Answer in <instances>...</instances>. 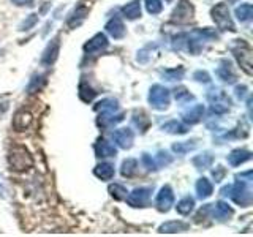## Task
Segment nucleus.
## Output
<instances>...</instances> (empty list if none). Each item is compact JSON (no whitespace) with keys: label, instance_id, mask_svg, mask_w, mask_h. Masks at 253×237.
<instances>
[{"label":"nucleus","instance_id":"f257e3e1","mask_svg":"<svg viewBox=\"0 0 253 237\" xmlns=\"http://www.w3.org/2000/svg\"><path fill=\"white\" fill-rule=\"evenodd\" d=\"M8 163H10L13 171L24 172L34 166V158L24 146H14L8 155Z\"/></svg>","mask_w":253,"mask_h":237},{"label":"nucleus","instance_id":"f03ea898","mask_svg":"<svg viewBox=\"0 0 253 237\" xmlns=\"http://www.w3.org/2000/svg\"><path fill=\"white\" fill-rule=\"evenodd\" d=\"M228 195L237 205H241V207H249V205L252 204V199H253L249 182H245L242 179L234 182V185L229 187Z\"/></svg>","mask_w":253,"mask_h":237},{"label":"nucleus","instance_id":"7ed1b4c3","mask_svg":"<svg viewBox=\"0 0 253 237\" xmlns=\"http://www.w3.org/2000/svg\"><path fill=\"white\" fill-rule=\"evenodd\" d=\"M231 51L234 54L236 60L239 62L241 68L247 75H252V47L244 40H236V43L231 46Z\"/></svg>","mask_w":253,"mask_h":237},{"label":"nucleus","instance_id":"20e7f679","mask_svg":"<svg viewBox=\"0 0 253 237\" xmlns=\"http://www.w3.org/2000/svg\"><path fill=\"white\" fill-rule=\"evenodd\" d=\"M149 103L150 106L154 109L158 111H163L169 106L171 103V92L166 89L165 85L162 84H155L150 87V92H149Z\"/></svg>","mask_w":253,"mask_h":237},{"label":"nucleus","instance_id":"39448f33","mask_svg":"<svg viewBox=\"0 0 253 237\" xmlns=\"http://www.w3.org/2000/svg\"><path fill=\"white\" fill-rule=\"evenodd\" d=\"M212 19L215 21L217 27L220 30H229V32H236V26L233 22L231 14H229V8L226 3H217L212 8Z\"/></svg>","mask_w":253,"mask_h":237},{"label":"nucleus","instance_id":"423d86ee","mask_svg":"<svg viewBox=\"0 0 253 237\" xmlns=\"http://www.w3.org/2000/svg\"><path fill=\"white\" fill-rule=\"evenodd\" d=\"M150 195H152V188L150 187H139L134 188L130 195H126L125 199L130 207H144L150 199Z\"/></svg>","mask_w":253,"mask_h":237},{"label":"nucleus","instance_id":"0eeeda50","mask_svg":"<svg viewBox=\"0 0 253 237\" xmlns=\"http://www.w3.org/2000/svg\"><path fill=\"white\" fill-rule=\"evenodd\" d=\"M193 14H195V8L193 5L188 2V0H180L177 3V6L174 8V11L171 14V19L177 24H185L190 22L193 19Z\"/></svg>","mask_w":253,"mask_h":237},{"label":"nucleus","instance_id":"6e6552de","mask_svg":"<svg viewBox=\"0 0 253 237\" xmlns=\"http://www.w3.org/2000/svg\"><path fill=\"white\" fill-rule=\"evenodd\" d=\"M208 98L212 105V113L215 114H226L229 111V98L225 92L221 90H211L208 93Z\"/></svg>","mask_w":253,"mask_h":237},{"label":"nucleus","instance_id":"1a4fd4ad","mask_svg":"<svg viewBox=\"0 0 253 237\" xmlns=\"http://www.w3.org/2000/svg\"><path fill=\"white\" fill-rule=\"evenodd\" d=\"M108 44H109L108 37L105 34H97L84 44V52L87 55H95V54H98L101 51H105L108 47Z\"/></svg>","mask_w":253,"mask_h":237},{"label":"nucleus","instance_id":"9d476101","mask_svg":"<svg viewBox=\"0 0 253 237\" xmlns=\"http://www.w3.org/2000/svg\"><path fill=\"white\" fill-rule=\"evenodd\" d=\"M113 141L114 144L121 149H131L133 141H134V133L131 128H119L113 133Z\"/></svg>","mask_w":253,"mask_h":237},{"label":"nucleus","instance_id":"9b49d317","mask_svg":"<svg viewBox=\"0 0 253 237\" xmlns=\"http://www.w3.org/2000/svg\"><path fill=\"white\" fill-rule=\"evenodd\" d=\"M174 204V193L169 185H165L160 193L157 195V199H155V205L157 209L160 212H168L171 209V205Z\"/></svg>","mask_w":253,"mask_h":237},{"label":"nucleus","instance_id":"f8f14e48","mask_svg":"<svg viewBox=\"0 0 253 237\" xmlns=\"http://www.w3.org/2000/svg\"><path fill=\"white\" fill-rule=\"evenodd\" d=\"M59 51H60V38L55 37L54 40H51V43L46 46V49L42 55V63L44 67H51L52 63L57 60L59 57Z\"/></svg>","mask_w":253,"mask_h":237},{"label":"nucleus","instance_id":"ddd939ff","mask_svg":"<svg viewBox=\"0 0 253 237\" xmlns=\"http://www.w3.org/2000/svg\"><path fill=\"white\" fill-rule=\"evenodd\" d=\"M87 14H89V8H87V6H84V5L76 6L75 10H73V13H71V14L68 16L67 26H68L70 29H76V27H79V26H81V24L85 21Z\"/></svg>","mask_w":253,"mask_h":237},{"label":"nucleus","instance_id":"4468645a","mask_svg":"<svg viewBox=\"0 0 253 237\" xmlns=\"http://www.w3.org/2000/svg\"><path fill=\"white\" fill-rule=\"evenodd\" d=\"M95 154L100 158H111L117 155V147L106 139H98L97 144H95Z\"/></svg>","mask_w":253,"mask_h":237},{"label":"nucleus","instance_id":"2eb2a0df","mask_svg":"<svg viewBox=\"0 0 253 237\" xmlns=\"http://www.w3.org/2000/svg\"><path fill=\"white\" fill-rule=\"evenodd\" d=\"M32 120H34V117L29 113V111H18V113L14 114L13 117V126L16 131H26L29 126L32 125Z\"/></svg>","mask_w":253,"mask_h":237},{"label":"nucleus","instance_id":"dca6fc26","mask_svg":"<svg viewBox=\"0 0 253 237\" xmlns=\"http://www.w3.org/2000/svg\"><path fill=\"white\" fill-rule=\"evenodd\" d=\"M106 32L108 34L113 37L114 40H121L125 37V26H124V22L121 18H111L108 22H106V26H105Z\"/></svg>","mask_w":253,"mask_h":237},{"label":"nucleus","instance_id":"f3484780","mask_svg":"<svg viewBox=\"0 0 253 237\" xmlns=\"http://www.w3.org/2000/svg\"><path fill=\"white\" fill-rule=\"evenodd\" d=\"M213 205V209H212V215H213V218H217V220H220V221H225V220H229L233 217V213H234V210H233V207L229 205L228 202H225V201H218L217 204H212Z\"/></svg>","mask_w":253,"mask_h":237},{"label":"nucleus","instance_id":"a211bd4d","mask_svg":"<svg viewBox=\"0 0 253 237\" xmlns=\"http://www.w3.org/2000/svg\"><path fill=\"white\" fill-rule=\"evenodd\" d=\"M204 116V106L203 105H193L190 109H187L184 114H182V120L187 125H195L203 118Z\"/></svg>","mask_w":253,"mask_h":237},{"label":"nucleus","instance_id":"6ab92c4d","mask_svg":"<svg viewBox=\"0 0 253 237\" xmlns=\"http://www.w3.org/2000/svg\"><path fill=\"white\" fill-rule=\"evenodd\" d=\"M249 160H252V152L245 149H236L228 155V163L231 166H241Z\"/></svg>","mask_w":253,"mask_h":237},{"label":"nucleus","instance_id":"aec40b11","mask_svg":"<svg viewBox=\"0 0 253 237\" xmlns=\"http://www.w3.org/2000/svg\"><path fill=\"white\" fill-rule=\"evenodd\" d=\"M217 75L223 82L233 84L236 81V73L233 71L231 62H228V60H221L220 62V68L217 70Z\"/></svg>","mask_w":253,"mask_h":237},{"label":"nucleus","instance_id":"412c9836","mask_svg":"<svg viewBox=\"0 0 253 237\" xmlns=\"http://www.w3.org/2000/svg\"><path fill=\"white\" fill-rule=\"evenodd\" d=\"M124 120V114L122 113H113V114H98L97 118V125L101 128H109V126H114L119 122Z\"/></svg>","mask_w":253,"mask_h":237},{"label":"nucleus","instance_id":"4be33fe9","mask_svg":"<svg viewBox=\"0 0 253 237\" xmlns=\"http://www.w3.org/2000/svg\"><path fill=\"white\" fill-rule=\"evenodd\" d=\"M122 14H124V18H126L128 21H134L141 18V0H131L130 3L122 6Z\"/></svg>","mask_w":253,"mask_h":237},{"label":"nucleus","instance_id":"5701e85b","mask_svg":"<svg viewBox=\"0 0 253 237\" xmlns=\"http://www.w3.org/2000/svg\"><path fill=\"white\" fill-rule=\"evenodd\" d=\"M95 111L98 114H113L119 113V103L114 98H105L95 105Z\"/></svg>","mask_w":253,"mask_h":237},{"label":"nucleus","instance_id":"b1692460","mask_svg":"<svg viewBox=\"0 0 253 237\" xmlns=\"http://www.w3.org/2000/svg\"><path fill=\"white\" fill-rule=\"evenodd\" d=\"M188 229V225L184 221H168V223H163L158 228V233L162 234H174V233H184Z\"/></svg>","mask_w":253,"mask_h":237},{"label":"nucleus","instance_id":"393cba45","mask_svg":"<svg viewBox=\"0 0 253 237\" xmlns=\"http://www.w3.org/2000/svg\"><path fill=\"white\" fill-rule=\"evenodd\" d=\"M93 174L101 180H111L114 177L116 171H114V166L111 163H100V164L95 166Z\"/></svg>","mask_w":253,"mask_h":237},{"label":"nucleus","instance_id":"a878e982","mask_svg":"<svg viewBox=\"0 0 253 237\" xmlns=\"http://www.w3.org/2000/svg\"><path fill=\"white\" fill-rule=\"evenodd\" d=\"M196 193H198V198H201V199H208V198L213 193V185L211 184V180L206 177H201L196 182Z\"/></svg>","mask_w":253,"mask_h":237},{"label":"nucleus","instance_id":"bb28decb","mask_svg":"<svg viewBox=\"0 0 253 237\" xmlns=\"http://www.w3.org/2000/svg\"><path fill=\"white\" fill-rule=\"evenodd\" d=\"M162 128H163V131L171 133V134H185L188 131V125L177 122V120H169V122H166Z\"/></svg>","mask_w":253,"mask_h":237},{"label":"nucleus","instance_id":"cd10ccee","mask_svg":"<svg viewBox=\"0 0 253 237\" xmlns=\"http://www.w3.org/2000/svg\"><path fill=\"white\" fill-rule=\"evenodd\" d=\"M236 18L241 22H249L253 18V6L252 3H242L241 6L236 8Z\"/></svg>","mask_w":253,"mask_h":237},{"label":"nucleus","instance_id":"c85d7f7f","mask_svg":"<svg viewBox=\"0 0 253 237\" xmlns=\"http://www.w3.org/2000/svg\"><path fill=\"white\" fill-rule=\"evenodd\" d=\"M193 207H195V199L192 196H185L177 202L176 210L180 213V215H190V212L193 210Z\"/></svg>","mask_w":253,"mask_h":237},{"label":"nucleus","instance_id":"c756f323","mask_svg":"<svg viewBox=\"0 0 253 237\" xmlns=\"http://www.w3.org/2000/svg\"><path fill=\"white\" fill-rule=\"evenodd\" d=\"M212 161H213V157L209 152H204V154L193 158V164H195L196 169H208L212 164Z\"/></svg>","mask_w":253,"mask_h":237},{"label":"nucleus","instance_id":"7c9ffc66","mask_svg":"<svg viewBox=\"0 0 253 237\" xmlns=\"http://www.w3.org/2000/svg\"><path fill=\"white\" fill-rule=\"evenodd\" d=\"M136 171H138V160H134V158H128V160H125L122 163L121 172L124 177H133Z\"/></svg>","mask_w":253,"mask_h":237},{"label":"nucleus","instance_id":"2f4dec72","mask_svg":"<svg viewBox=\"0 0 253 237\" xmlns=\"http://www.w3.org/2000/svg\"><path fill=\"white\" fill-rule=\"evenodd\" d=\"M95 95H97V93H95V90L87 82L83 81L81 84H79V98H81L83 101L90 103L95 98Z\"/></svg>","mask_w":253,"mask_h":237},{"label":"nucleus","instance_id":"473e14b6","mask_svg":"<svg viewBox=\"0 0 253 237\" xmlns=\"http://www.w3.org/2000/svg\"><path fill=\"white\" fill-rule=\"evenodd\" d=\"M109 193H111V196L114 198V199H117V201H122V199H125L126 198V188L124 187V185H121V184H113V185H109Z\"/></svg>","mask_w":253,"mask_h":237},{"label":"nucleus","instance_id":"72a5a7b5","mask_svg":"<svg viewBox=\"0 0 253 237\" xmlns=\"http://www.w3.org/2000/svg\"><path fill=\"white\" fill-rule=\"evenodd\" d=\"M185 75V70L179 67V68H171V70H165L163 71V76L168 79V81H179V79H182Z\"/></svg>","mask_w":253,"mask_h":237},{"label":"nucleus","instance_id":"f704fd0d","mask_svg":"<svg viewBox=\"0 0 253 237\" xmlns=\"http://www.w3.org/2000/svg\"><path fill=\"white\" fill-rule=\"evenodd\" d=\"M43 84H44V76H42V75H35L34 78L30 79V82H29V85H27V92H29V93H35V92H38L40 89H42Z\"/></svg>","mask_w":253,"mask_h":237},{"label":"nucleus","instance_id":"c9c22d12","mask_svg":"<svg viewBox=\"0 0 253 237\" xmlns=\"http://www.w3.org/2000/svg\"><path fill=\"white\" fill-rule=\"evenodd\" d=\"M154 160H155L157 168L160 169V168H163V166H168L172 161V157L168 152H165V150H160V152L154 157Z\"/></svg>","mask_w":253,"mask_h":237},{"label":"nucleus","instance_id":"e433bc0d","mask_svg":"<svg viewBox=\"0 0 253 237\" xmlns=\"http://www.w3.org/2000/svg\"><path fill=\"white\" fill-rule=\"evenodd\" d=\"M146 2V10L150 14H160L163 10V3L162 0H144Z\"/></svg>","mask_w":253,"mask_h":237},{"label":"nucleus","instance_id":"4c0bfd02","mask_svg":"<svg viewBox=\"0 0 253 237\" xmlns=\"http://www.w3.org/2000/svg\"><path fill=\"white\" fill-rule=\"evenodd\" d=\"M38 22V14H35V13H32V14H29L26 19H24L22 22H21V26H19V30L21 32H26V30H30L32 27H35V24Z\"/></svg>","mask_w":253,"mask_h":237},{"label":"nucleus","instance_id":"58836bf2","mask_svg":"<svg viewBox=\"0 0 253 237\" xmlns=\"http://www.w3.org/2000/svg\"><path fill=\"white\" fill-rule=\"evenodd\" d=\"M174 98H176L179 103H185V101H190L193 97H192V93L185 89V87H177V89L174 90Z\"/></svg>","mask_w":253,"mask_h":237},{"label":"nucleus","instance_id":"ea45409f","mask_svg":"<svg viewBox=\"0 0 253 237\" xmlns=\"http://www.w3.org/2000/svg\"><path fill=\"white\" fill-rule=\"evenodd\" d=\"M195 147H196L195 142H192V144H190V141H187V142H177V144H174L172 146V150H174V152L180 154V155H184V154L190 152V150H193Z\"/></svg>","mask_w":253,"mask_h":237},{"label":"nucleus","instance_id":"a19ab883","mask_svg":"<svg viewBox=\"0 0 253 237\" xmlns=\"http://www.w3.org/2000/svg\"><path fill=\"white\" fill-rule=\"evenodd\" d=\"M141 160H142V164L146 166V168L149 171H157V164H155V160H154V157L152 155H149V154H142L141 157Z\"/></svg>","mask_w":253,"mask_h":237},{"label":"nucleus","instance_id":"79ce46f5","mask_svg":"<svg viewBox=\"0 0 253 237\" xmlns=\"http://www.w3.org/2000/svg\"><path fill=\"white\" fill-rule=\"evenodd\" d=\"M133 122L136 123V125L139 126V128H141L142 131H146V128H147V126H149V120H147V118H146V116L142 114V113H141L139 116H138V113H134Z\"/></svg>","mask_w":253,"mask_h":237},{"label":"nucleus","instance_id":"37998d69","mask_svg":"<svg viewBox=\"0 0 253 237\" xmlns=\"http://www.w3.org/2000/svg\"><path fill=\"white\" fill-rule=\"evenodd\" d=\"M225 174H226V169L223 168V166H217V168L212 171V176H213V179H215V182H221V180H223Z\"/></svg>","mask_w":253,"mask_h":237},{"label":"nucleus","instance_id":"c03bdc74","mask_svg":"<svg viewBox=\"0 0 253 237\" xmlns=\"http://www.w3.org/2000/svg\"><path fill=\"white\" fill-rule=\"evenodd\" d=\"M193 78L200 82H209L211 81V76L206 73V71H196V73L193 75Z\"/></svg>","mask_w":253,"mask_h":237},{"label":"nucleus","instance_id":"a18cd8bd","mask_svg":"<svg viewBox=\"0 0 253 237\" xmlns=\"http://www.w3.org/2000/svg\"><path fill=\"white\" fill-rule=\"evenodd\" d=\"M245 90H247V87H245V85H237V87H236V95H237L239 98H244Z\"/></svg>","mask_w":253,"mask_h":237},{"label":"nucleus","instance_id":"49530a36","mask_svg":"<svg viewBox=\"0 0 253 237\" xmlns=\"http://www.w3.org/2000/svg\"><path fill=\"white\" fill-rule=\"evenodd\" d=\"M11 2L14 5H18V6H24V5H30L34 0H11Z\"/></svg>","mask_w":253,"mask_h":237},{"label":"nucleus","instance_id":"de8ad7c7","mask_svg":"<svg viewBox=\"0 0 253 237\" xmlns=\"http://www.w3.org/2000/svg\"><path fill=\"white\" fill-rule=\"evenodd\" d=\"M3 193H5V187H3V179L0 177V195L3 196Z\"/></svg>","mask_w":253,"mask_h":237},{"label":"nucleus","instance_id":"09e8293b","mask_svg":"<svg viewBox=\"0 0 253 237\" xmlns=\"http://www.w3.org/2000/svg\"><path fill=\"white\" fill-rule=\"evenodd\" d=\"M165 2H172V0H165Z\"/></svg>","mask_w":253,"mask_h":237}]
</instances>
